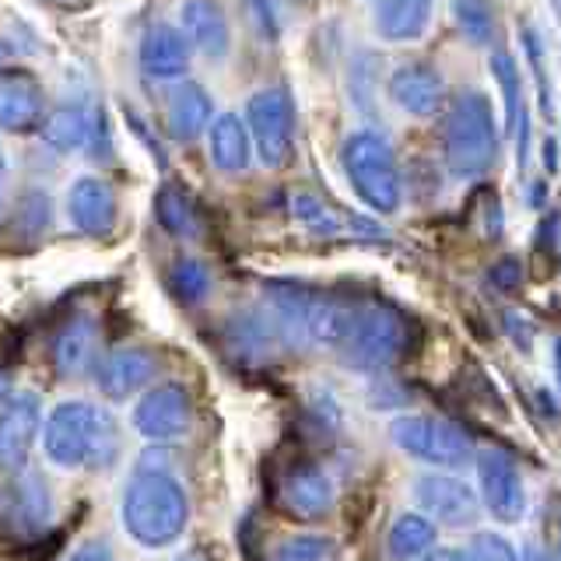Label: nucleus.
Listing matches in <instances>:
<instances>
[{
	"instance_id": "nucleus-16",
	"label": "nucleus",
	"mask_w": 561,
	"mask_h": 561,
	"mask_svg": "<svg viewBox=\"0 0 561 561\" xmlns=\"http://www.w3.org/2000/svg\"><path fill=\"white\" fill-rule=\"evenodd\" d=\"M67 215L84 236H105L116 225V193L99 175H81L67 193Z\"/></svg>"
},
{
	"instance_id": "nucleus-9",
	"label": "nucleus",
	"mask_w": 561,
	"mask_h": 561,
	"mask_svg": "<svg viewBox=\"0 0 561 561\" xmlns=\"http://www.w3.org/2000/svg\"><path fill=\"white\" fill-rule=\"evenodd\" d=\"M473 463H478L481 502L488 505V513L502 523H519L526 513V488L513 456H505L502 449H484Z\"/></svg>"
},
{
	"instance_id": "nucleus-26",
	"label": "nucleus",
	"mask_w": 561,
	"mask_h": 561,
	"mask_svg": "<svg viewBox=\"0 0 561 561\" xmlns=\"http://www.w3.org/2000/svg\"><path fill=\"white\" fill-rule=\"evenodd\" d=\"M386 548H390L393 561H421L435 551V523L425 519L421 513H403L390 526V537H386Z\"/></svg>"
},
{
	"instance_id": "nucleus-43",
	"label": "nucleus",
	"mask_w": 561,
	"mask_h": 561,
	"mask_svg": "<svg viewBox=\"0 0 561 561\" xmlns=\"http://www.w3.org/2000/svg\"><path fill=\"white\" fill-rule=\"evenodd\" d=\"M558 558H561V519H558Z\"/></svg>"
},
{
	"instance_id": "nucleus-10",
	"label": "nucleus",
	"mask_w": 561,
	"mask_h": 561,
	"mask_svg": "<svg viewBox=\"0 0 561 561\" xmlns=\"http://www.w3.org/2000/svg\"><path fill=\"white\" fill-rule=\"evenodd\" d=\"M43 428L39 393H14L0 411V470L18 473L28 467L35 435Z\"/></svg>"
},
{
	"instance_id": "nucleus-3",
	"label": "nucleus",
	"mask_w": 561,
	"mask_h": 561,
	"mask_svg": "<svg viewBox=\"0 0 561 561\" xmlns=\"http://www.w3.org/2000/svg\"><path fill=\"white\" fill-rule=\"evenodd\" d=\"M443 154L446 169L456 180H478L499 158V127L495 110L484 92H460L449 102L443 123Z\"/></svg>"
},
{
	"instance_id": "nucleus-36",
	"label": "nucleus",
	"mask_w": 561,
	"mask_h": 561,
	"mask_svg": "<svg viewBox=\"0 0 561 561\" xmlns=\"http://www.w3.org/2000/svg\"><path fill=\"white\" fill-rule=\"evenodd\" d=\"M488 285H495L499 291H516L523 285V267L516 256H502L495 267L488 271Z\"/></svg>"
},
{
	"instance_id": "nucleus-25",
	"label": "nucleus",
	"mask_w": 561,
	"mask_h": 561,
	"mask_svg": "<svg viewBox=\"0 0 561 561\" xmlns=\"http://www.w3.org/2000/svg\"><path fill=\"white\" fill-rule=\"evenodd\" d=\"M154 215H158V221H162L165 232L175 239H197L201 228H204L197 204H193V197L180 183H169V186L158 190Z\"/></svg>"
},
{
	"instance_id": "nucleus-29",
	"label": "nucleus",
	"mask_w": 561,
	"mask_h": 561,
	"mask_svg": "<svg viewBox=\"0 0 561 561\" xmlns=\"http://www.w3.org/2000/svg\"><path fill=\"white\" fill-rule=\"evenodd\" d=\"M271 561H341V551H337V543H333V537L298 534L280 543Z\"/></svg>"
},
{
	"instance_id": "nucleus-37",
	"label": "nucleus",
	"mask_w": 561,
	"mask_h": 561,
	"mask_svg": "<svg viewBox=\"0 0 561 561\" xmlns=\"http://www.w3.org/2000/svg\"><path fill=\"white\" fill-rule=\"evenodd\" d=\"M64 561H116V558H113V548L105 540H84L81 548H75Z\"/></svg>"
},
{
	"instance_id": "nucleus-34",
	"label": "nucleus",
	"mask_w": 561,
	"mask_h": 561,
	"mask_svg": "<svg viewBox=\"0 0 561 561\" xmlns=\"http://www.w3.org/2000/svg\"><path fill=\"white\" fill-rule=\"evenodd\" d=\"M470 561H519L516 548L499 534H478L467 551Z\"/></svg>"
},
{
	"instance_id": "nucleus-40",
	"label": "nucleus",
	"mask_w": 561,
	"mask_h": 561,
	"mask_svg": "<svg viewBox=\"0 0 561 561\" xmlns=\"http://www.w3.org/2000/svg\"><path fill=\"white\" fill-rule=\"evenodd\" d=\"M11 400V376L4 373V365H0V403Z\"/></svg>"
},
{
	"instance_id": "nucleus-44",
	"label": "nucleus",
	"mask_w": 561,
	"mask_h": 561,
	"mask_svg": "<svg viewBox=\"0 0 561 561\" xmlns=\"http://www.w3.org/2000/svg\"><path fill=\"white\" fill-rule=\"evenodd\" d=\"M0 210H4V197H0Z\"/></svg>"
},
{
	"instance_id": "nucleus-17",
	"label": "nucleus",
	"mask_w": 561,
	"mask_h": 561,
	"mask_svg": "<svg viewBox=\"0 0 561 561\" xmlns=\"http://www.w3.org/2000/svg\"><path fill=\"white\" fill-rule=\"evenodd\" d=\"M154 355L145 347H119L99 365V390L110 400H127L130 393L145 390L154 376Z\"/></svg>"
},
{
	"instance_id": "nucleus-41",
	"label": "nucleus",
	"mask_w": 561,
	"mask_h": 561,
	"mask_svg": "<svg viewBox=\"0 0 561 561\" xmlns=\"http://www.w3.org/2000/svg\"><path fill=\"white\" fill-rule=\"evenodd\" d=\"M175 561H207L201 551H186V554H180V558H175Z\"/></svg>"
},
{
	"instance_id": "nucleus-21",
	"label": "nucleus",
	"mask_w": 561,
	"mask_h": 561,
	"mask_svg": "<svg viewBox=\"0 0 561 561\" xmlns=\"http://www.w3.org/2000/svg\"><path fill=\"white\" fill-rule=\"evenodd\" d=\"M99 344V323L95 316L78 312L60 327L57 341H53V365H57L60 376H81L88 362L95 355Z\"/></svg>"
},
{
	"instance_id": "nucleus-28",
	"label": "nucleus",
	"mask_w": 561,
	"mask_h": 561,
	"mask_svg": "<svg viewBox=\"0 0 561 561\" xmlns=\"http://www.w3.org/2000/svg\"><path fill=\"white\" fill-rule=\"evenodd\" d=\"M291 215L298 225H306L312 236H341L344 232V218L337 210H330L316 193H295L291 197Z\"/></svg>"
},
{
	"instance_id": "nucleus-27",
	"label": "nucleus",
	"mask_w": 561,
	"mask_h": 561,
	"mask_svg": "<svg viewBox=\"0 0 561 561\" xmlns=\"http://www.w3.org/2000/svg\"><path fill=\"white\" fill-rule=\"evenodd\" d=\"M453 18L467 43L488 46L495 39V8H491V0H453Z\"/></svg>"
},
{
	"instance_id": "nucleus-39",
	"label": "nucleus",
	"mask_w": 561,
	"mask_h": 561,
	"mask_svg": "<svg viewBox=\"0 0 561 561\" xmlns=\"http://www.w3.org/2000/svg\"><path fill=\"white\" fill-rule=\"evenodd\" d=\"M523 561H561V558H554L551 551H543V548H537V543H530V548H523Z\"/></svg>"
},
{
	"instance_id": "nucleus-6",
	"label": "nucleus",
	"mask_w": 561,
	"mask_h": 561,
	"mask_svg": "<svg viewBox=\"0 0 561 561\" xmlns=\"http://www.w3.org/2000/svg\"><path fill=\"white\" fill-rule=\"evenodd\" d=\"M390 438L400 453H408L414 460L432 463V467H463L470 460H478L473 438L463 428H456L453 421L432 417V414L397 417L390 425Z\"/></svg>"
},
{
	"instance_id": "nucleus-35",
	"label": "nucleus",
	"mask_w": 561,
	"mask_h": 561,
	"mask_svg": "<svg viewBox=\"0 0 561 561\" xmlns=\"http://www.w3.org/2000/svg\"><path fill=\"white\" fill-rule=\"evenodd\" d=\"M526 57H530V70L537 78V92H540V110L551 116V88H548V75H543V49L534 32H526Z\"/></svg>"
},
{
	"instance_id": "nucleus-4",
	"label": "nucleus",
	"mask_w": 561,
	"mask_h": 561,
	"mask_svg": "<svg viewBox=\"0 0 561 561\" xmlns=\"http://www.w3.org/2000/svg\"><path fill=\"white\" fill-rule=\"evenodd\" d=\"M414 344V320L386 302H358L355 323L341 347V362L355 373L379 376L393 368Z\"/></svg>"
},
{
	"instance_id": "nucleus-42",
	"label": "nucleus",
	"mask_w": 561,
	"mask_h": 561,
	"mask_svg": "<svg viewBox=\"0 0 561 561\" xmlns=\"http://www.w3.org/2000/svg\"><path fill=\"white\" fill-rule=\"evenodd\" d=\"M554 368H558V379H561V341H554Z\"/></svg>"
},
{
	"instance_id": "nucleus-38",
	"label": "nucleus",
	"mask_w": 561,
	"mask_h": 561,
	"mask_svg": "<svg viewBox=\"0 0 561 561\" xmlns=\"http://www.w3.org/2000/svg\"><path fill=\"white\" fill-rule=\"evenodd\" d=\"M421 561H470L467 551H453V548H443V551H432L428 558H421Z\"/></svg>"
},
{
	"instance_id": "nucleus-31",
	"label": "nucleus",
	"mask_w": 561,
	"mask_h": 561,
	"mask_svg": "<svg viewBox=\"0 0 561 561\" xmlns=\"http://www.w3.org/2000/svg\"><path fill=\"white\" fill-rule=\"evenodd\" d=\"M172 291L183 298V302H201L210 295V271L204 260H180L169 274Z\"/></svg>"
},
{
	"instance_id": "nucleus-13",
	"label": "nucleus",
	"mask_w": 561,
	"mask_h": 561,
	"mask_svg": "<svg viewBox=\"0 0 561 561\" xmlns=\"http://www.w3.org/2000/svg\"><path fill=\"white\" fill-rule=\"evenodd\" d=\"M43 88L28 70H0V130L28 134L43 123Z\"/></svg>"
},
{
	"instance_id": "nucleus-18",
	"label": "nucleus",
	"mask_w": 561,
	"mask_h": 561,
	"mask_svg": "<svg viewBox=\"0 0 561 561\" xmlns=\"http://www.w3.org/2000/svg\"><path fill=\"white\" fill-rule=\"evenodd\" d=\"M190 43L186 35L169 25V22H158L148 28L145 43H140V67L148 70L151 78H183L186 67H190Z\"/></svg>"
},
{
	"instance_id": "nucleus-23",
	"label": "nucleus",
	"mask_w": 561,
	"mask_h": 561,
	"mask_svg": "<svg viewBox=\"0 0 561 561\" xmlns=\"http://www.w3.org/2000/svg\"><path fill=\"white\" fill-rule=\"evenodd\" d=\"M435 0H376V32L390 43H411L432 22Z\"/></svg>"
},
{
	"instance_id": "nucleus-5",
	"label": "nucleus",
	"mask_w": 561,
	"mask_h": 561,
	"mask_svg": "<svg viewBox=\"0 0 561 561\" xmlns=\"http://www.w3.org/2000/svg\"><path fill=\"white\" fill-rule=\"evenodd\" d=\"M341 165L347 172V183L355 186L362 204H368L376 215H393L400 207L403 186H400V169L390 140L376 130H358L344 140L341 148Z\"/></svg>"
},
{
	"instance_id": "nucleus-12",
	"label": "nucleus",
	"mask_w": 561,
	"mask_h": 561,
	"mask_svg": "<svg viewBox=\"0 0 561 561\" xmlns=\"http://www.w3.org/2000/svg\"><path fill=\"white\" fill-rule=\"evenodd\" d=\"M280 330L277 320H271L267 312H256V309H242L232 312L225 323V344L232 351V358L242 365H263L274 358L277 341H280Z\"/></svg>"
},
{
	"instance_id": "nucleus-32",
	"label": "nucleus",
	"mask_w": 561,
	"mask_h": 561,
	"mask_svg": "<svg viewBox=\"0 0 561 561\" xmlns=\"http://www.w3.org/2000/svg\"><path fill=\"white\" fill-rule=\"evenodd\" d=\"M491 75H495V81L502 84V92H505L508 127H516L519 116L526 113V105L519 102V67H516V60L508 57L505 49H499L495 57H491Z\"/></svg>"
},
{
	"instance_id": "nucleus-1",
	"label": "nucleus",
	"mask_w": 561,
	"mask_h": 561,
	"mask_svg": "<svg viewBox=\"0 0 561 561\" xmlns=\"http://www.w3.org/2000/svg\"><path fill=\"white\" fill-rule=\"evenodd\" d=\"M43 446L53 467L60 470H110L119 456V428L113 414H105L99 403L64 400L43 425Z\"/></svg>"
},
{
	"instance_id": "nucleus-15",
	"label": "nucleus",
	"mask_w": 561,
	"mask_h": 561,
	"mask_svg": "<svg viewBox=\"0 0 561 561\" xmlns=\"http://www.w3.org/2000/svg\"><path fill=\"white\" fill-rule=\"evenodd\" d=\"M386 92H390V99L400 105L403 113H411V116H432L438 110V102H443L446 81H443V75H438L432 64L411 60V64H400L393 70L390 84H386Z\"/></svg>"
},
{
	"instance_id": "nucleus-20",
	"label": "nucleus",
	"mask_w": 561,
	"mask_h": 561,
	"mask_svg": "<svg viewBox=\"0 0 561 561\" xmlns=\"http://www.w3.org/2000/svg\"><path fill=\"white\" fill-rule=\"evenodd\" d=\"M99 119H102V113H95L88 102H81V99L64 102L49 119H43V140L53 151L70 154L78 148H88V140H92Z\"/></svg>"
},
{
	"instance_id": "nucleus-8",
	"label": "nucleus",
	"mask_w": 561,
	"mask_h": 561,
	"mask_svg": "<svg viewBox=\"0 0 561 561\" xmlns=\"http://www.w3.org/2000/svg\"><path fill=\"white\" fill-rule=\"evenodd\" d=\"M134 428L137 435L151 438V443H175L186 438L193 428V400L186 386L180 382H162L148 390L134 408Z\"/></svg>"
},
{
	"instance_id": "nucleus-22",
	"label": "nucleus",
	"mask_w": 561,
	"mask_h": 561,
	"mask_svg": "<svg viewBox=\"0 0 561 561\" xmlns=\"http://www.w3.org/2000/svg\"><path fill=\"white\" fill-rule=\"evenodd\" d=\"M210 116H215V102H210L204 84L197 81L175 84V92L169 99V134L180 140V145L197 140L210 123Z\"/></svg>"
},
{
	"instance_id": "nucleus-33",
	"label": "nucleus",
	"mask_w": 561,
	"mask_h": 561,
	"mask_svg": "<svg viewBox=\"0 0 561 561\" xmlns=\"http://www.w3.org/2000/svg\"><path fill=\"white\" fill-rule=\"evenodd\" d=\"M49 218H53V204L43 190H32L22 197V204H18L14 210V228L22 236H43L49 228Z\"/></svg>"
},
{
	"instance_id": "nucleus-7",
	"label": "nucleus",
	"mask_w": 561,
	"mask_h": 561,
	"mask_svg": "<svg viewBox=\"0 0 561 561\" xmlns=\"http://www.w3.org/2000/svg\"><path fill=\"white\" fill-rule=\"evenodd\" d=\"M245 130L267 169H280L295 148V99L285 84L260 88L245 102Z\"/></svg>"
},
{
	"instance_id": "nucleus-24",
	"label": "nucleus",
	"mask_w": 561,
	"mask_h": 561,
	"mask_svg": "<svg viewBox=\"0 0 561 561\" xmlns=\"http://www.w3.org/2000/svg\"><path fill=\"white\" fill-rule=\"evenodd\" d=\"M250 158H253V140L245 123L236 113H221L210 123V162L225 175H239L250 165Z\"/></svg>"
},
{
	"instance_id": "nucleus-11",
	"label": "nucleus",
	"mask_w": 561,
	"mask_h": 561,
	"mask_svg": "<svg viewBox=\"0 0 561 561\" xmlns=\"http://www.w3.org/2000/svg\"><path fill=\"white\" fill-rule=\"evenodd\" d=\"M414 499L443 526H470L481 516V495L467 481L449 473H425L414 484Z\"/></svg>"
},
{
	"instance_id": "nucleus-19",
	"label": "nucleus",
	"mask_w": 561,
	"mask_h": 561,
	"mask_svg": "<svg viewBox=\"0 0 561 561\" xmlns=\"http://www.w3.org/2000/svg\"><path fill=\"white\" fill-rule=\"evenodd\" d=\"M180 32L207 60H221L228 53V18L215 0H186L180 11Z\"/></svg>"
},
{
	"instance_id": "nucleus-14",
	"label": "nucleus",
	"mask_w": 561,
	"mask_h": 561,
	"mask_svg": "<svg viewBox=\"0 0 561 561\" xmlns=\"http://www.w3.org/2000/svg\"><path fill=\"white\" fill-rule=\"evenodd\" d=\"M333 481L323 467L316 463H295L285 478H280V505L298 519H320L333 508Z\"/></svg>"
},
{
	"instance_id": "nucleus-30",
	"label": "nucleus",
	"mask_w": 561,
	"mask_h": 561,
	"mask_svg": "<svg viewBox=\"0 0 561 561\" xmlns=\"http://www.w3.org/2000/svg\"><path fill=\"white\" fill-rule=\"evenodd\" d=\"M245 22L260 35V39H280L288 25V0H242Z\"/></svg>"
},
{
	"instance_id": "nucleus-2",
	"label": "nucleus",
	"mask_w": 561,
	"mask_h": 561,
	"mask_svg": "<svg viewBox=\"0 0 561 561\" xmlns=\"http://www.w3.org/2000/svg\"><path fill=\"white\" fill-rule=\"evenodd\" d=\"M123 526L140 548H169L183 537L190 523V499L183 484L162 467H140L123 491Z\"/></svg>"
}]
</instances>
